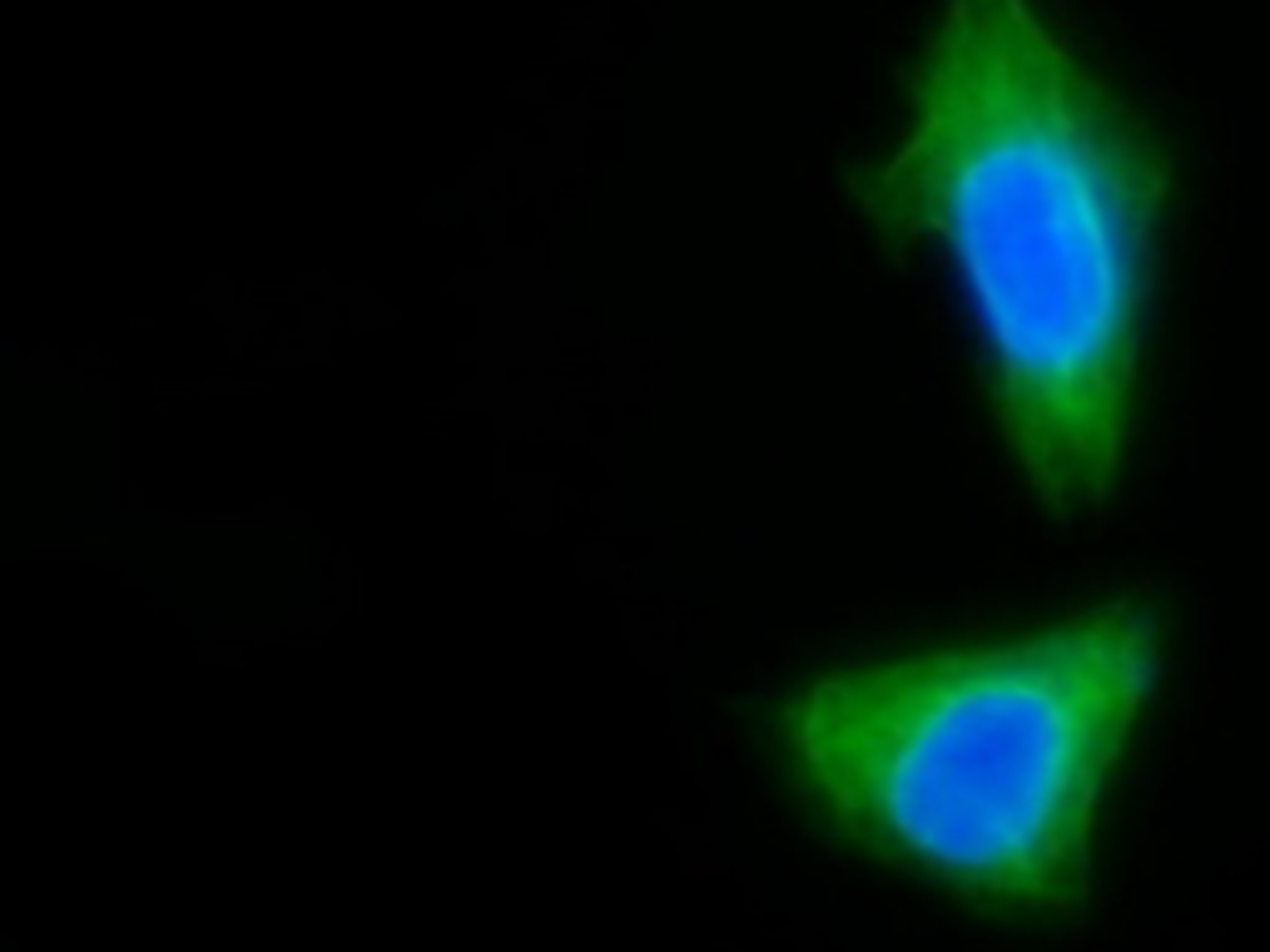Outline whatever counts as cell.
Masks as SVG:
<instances>
[{
	"instance_id": "1",
	"label": "cell",
	"mask_w": 1270,
	"mask_h": 952,
	"mask_svg": "<svg viewBox=\"0 0 1270 952\" xmlns=\"http://www.w3.org/2000/svg\"><path fill=\"white\" fill-rule=\"evenodd\" d=\"M869 203L958 258L997 426L1037 502L1096 511L1126 451L1156 263L1142 129L1032 0H948Z\"/></svg>"
},
{
	"instance_id": "2",
	"label": "cell",
	"mask_w": 1270,
	"mask_h": 952,
	"mask_svg": "<svg viewBox=\"0 0 1270 952\" xmlns=\"http://www.w3.org/2000/svg\"><path fill=\"white\" fill-rule=\"evenodd\" d=\"M1161 670V615L1092 605L997 645L848 665L779 734L799 789L869 858L988 913L1082 902L1096 794Z\"/></svg>"
}]
</instances>
